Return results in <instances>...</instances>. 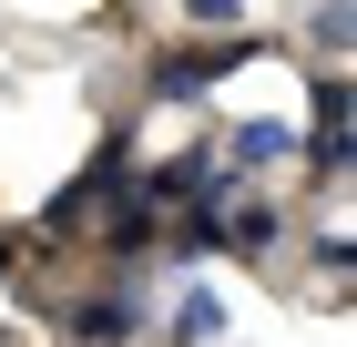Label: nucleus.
Here are the masks:
<instances>
[{
	"label": "nucleus",
	"mask_w": 357,
	"mask_h": 347,
	"mask_svg": "<svg viewBox=\"0 0 357 347\" xmlns=\"http://www.w3.org/2000/svg\"><path fill=\"white\" fill-rule=\"evenodd\" d=\"M275 52V31H225L215 52H204V41H174V52H153V72H143V103H204V92H215V82H235L245 72V61H266Z\"/></svg>",
	"instance_id": "1"
},
{
	"label": "nucleus",
	"mask_w": 357,
	"mask_h": 347,
	"mask_svg": "<svg viewBox=\"0 0 357 347\" xmlns=\"http://www.w3.org/2000/svg\"><path fill=\"white\" fill-rule=\"evenodd\" d=\"M61 337L72 347H133L143 327H153V286H143V266H123V276H102L92 296H61Z\"/></svg>",
	"instance_id": "2"
},
{
	"label": "nucleus",
	"mask_w": 357,
	"mask_h": 347,
	"mask_svg": "<svg viewBox=\"0 0 357 347\" xmlns=\"http://www.w3.org/2000/svg\"><path fill=\"white\" fill-rule=\"evenodd\" d=\"M215 225H225V256H245V266L286 256V235H296V214H286V194H275V184H235V194L215 205Z\"/></svg>",
	"instance_id": "3"
},
{
	"label": "nucleus",
	"mask_w": 357,
	"mask_h": 347,
	"mask_svg": "<svg viewBox=\"0 0 357 347\" xmlns=\"http://www.w3.org/2000/svg\"><path fill=\"white\" fill-rule=\"evenodd\" d=\"M82 235L102 245V256H123V266H153V235H164V205H153L143 184H112L102 205H92V225H82Z\"/></svg>",
	"instance_id": "4"
},
{
	"label": "nucleus",
	"mask_w": 357,
	"mask_h": 347,
	"mask_svg": "<svg viewBox=\"0 0 357 347\" xmlns=\"http://www.w3.org/2000/svg\"><path fill=\"white\" fill-rule=\"evenodd\" d=\"M296 143H306V123H286V112H245L235 133H215V154H225V174H235V184H255V174H286V163H296Z\"/></svg>",
	"instance_id": "5"
},
{
	"label": "nucleus",
	"mask_w": 357,
	"mask_h": 347,
	"mask_svg": "<svg viewBox=\"0 0 357 347\" xmlns=\"http://www.w3.org/2000/svg\"><path fill=\"white\" fill-rule=\"evenodd\" d=\"M174 347H225V296L215 286H184V296H174Z\"/></svg>",
	"instance_id": "6"
},
{
	"label": "nucleus",
	"mask_w": 357,
	"mask_h": 347,
	"mask_svg": "<svg viewBox=\"0 0 357 347\" xmlns=\"http://www.w3.org/2000/svg\"><path fill=\"white\" fill-rule=\"evenodd\" d=\"M347 276H357V245H347V225H327V235H317V296H347Z\"/></svg>",
	"instance_id": "7"
},
{
	"label": "nucleus",
	"mask_w": 357,
	"mask_h": 347,
	"mask_svg": "<svg viewBox=\"0 0 357 347\" xmlns=\"http://www.w3.org/2000/svg\"><path fill=\"white\" fill-rule=\"evenodd\" d=\"M306 41H317V52H327V61L347 52V0H327V10H317V31H306Z\"/></svg>",
	"instance_id": "8"
},
{
	"label": "nucleus",
	"mask_w": 357,
	"mask_h": 347,
	"mask_svg": "<svg viewBox=\"0 0 357 347\" xmlns=\"http://www.w3.org/2000/svg\"><path fill=\"white\" fill-rule=\"evenodd\" d=\"M31 245H41V235H31V225H0V286L21 276V256H31Z\"/></svg>",
	"instance_id": "9"
},
{
	"label": "nucleus",
	"mask_w": 357,
	"mask_h": 347,
	"mask_svg": "<svg viewBox=\"0 0 357 347\" xmlns=\"http://www.w3.org/2000/svg\"><path fill=\"white\" fill-rule=\"evenodd\" d=\"M235 10H245V0H184V21H194V31H204V21L225 31V21H235Z\"/></svg>",
	"instance_id": "10"
},
{
	"label": "nucleus",
	"mask_w": 357,
	"mask_h": 347,
	"mask_svg": "<svg viewBox=\"0 0 357 347\" xmlns=\"http://www.w3.org/2000/svg\"><path fill=\"white\" fill-rule=\"evenodd\" d=\"M0 347H10V337H0Z\"/></svg>",
	"instance_id": "11"
}]
</instances>
